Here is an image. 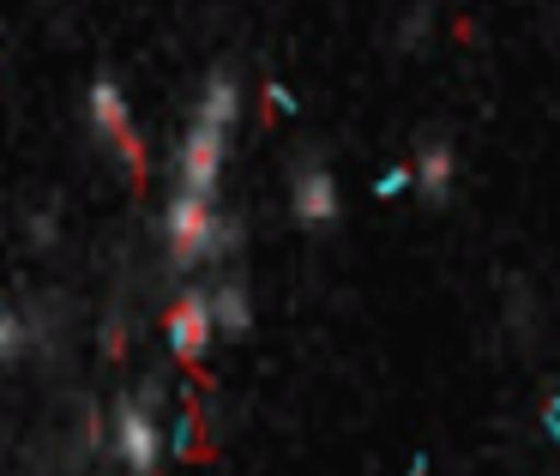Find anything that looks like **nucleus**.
I'll list each match as a JSON object with an SVG mask.
<instances>
[{"label": "nucleus", "mask_w": 560, "mask_h": 476, "mask_svg": "<svg viewBox=\"0 0 560 476\" xmlns=\"http://www.w3.org/2000/svg\"><path fill=\"white\" fill-rule=\"evenodd\" d=\"M163 242H170V266L187 271V266H199V259L223 254V247L235 242V223H223L218 211H211V199L175 187L170 206H163Z\"/></svg>", "instance_id": "nucleus-1"}, {"label": "nucleus", "mask_w": 560, "mask_h": 476, "mask_svg": "<svg viewBox=\"0 0 560 476\" xmlns=\"http://www.w3.org/2000/svg\"><path fill=\"white\" fill-rule=\"evenodd\" d=\"M109 440H115V458L127 464L133 476H158L163 458V428H158V392H127L109 416Z\"/></svg>", "instance_id": "nucleus-2"}, {"label": "nucleus", "mask_w": 560, "mask_h": 476, "mask_svg": "<svg viewBox=\"0 0 560 476\" xmlns=\"http://www.w3.org/2000/svg\"><path fill=\"white\" fill-rule=\"evenodd\" d=\"M223 151H230V133H223V127H206V121L187 127L182 151H175V182H182V194H199V199L218 194Z\"/></svg>", "instance_id": "nucleus-3"}, {"label": "nucleus", "mask_w": 560, "mask_h": 476, "mask_svg": "<svg viewBox=\"0 0 560 476\" xmlns=\"http://www.w3.org/2000/svg\"><path fill=\"white\" fill-rule=\"evenodd\" d=\"M91 127H97V133L109 139L115 151H121L133 187L145 182V146H139L133 115H127V97H121V85H115V79H97V85H91Z\"/></svg>", "instance_id": "nucleus-4"}, {"label": "nucleus", "mask_w": 560, "mask_h": 476, "mask_svg": "<svg viewBox=\"0 0 560 476\" xmlns=\"http://www.w3.org/2000/svg\"><path fill=\"white\" fill-rule=\"evenodd\" d=\"M163 332H170V350L182 356L187 368L206 362V344L218 338V320H211V295L206 290H187L182 302L163 314Z\"/></svg>", "instance_id": "nucleus-5"}, {"label": "nucleus", "mask_w": 560, "mask_h": 476, "mask_svg": "<svg viewBox=\"0 0 560 476\" xmlns=\"http://www.w3.org/2000/svg\"><path fill=\"white\" fill-rule=\"evenodd\" d=\"M452 175H458V158H452V139H440V133H428V139H416V158H410V187L422 199H446L452 194Z\"/></svg>", "instance_id": "nucleus-6"}, {"label": "nucleus", "mask_w": 560, "mask_h": 476, "mask_svg": "<svg viewBox=\"0 0 560 476\" xmlns=\"http://www.w3.org/2000/svg\"><path fill=\"white\" fill-rule=\"evenodd\" d=\"M290 211H295V223H307V230L338 223V182H331L319 163H307V170L295 175V187H290Z\"/></svg>", "instance_id": "nucleus-7"}, {"label": "nucleus", "mask_w": 560, "mask_h": 476, "mask_svg": "<svg viewBox=\"0 0 560 476\" xmlns=\"http://www.w3.org/2000/svg\"><path fill=\"white\" fill-rule=\"evenodd\" d=\"M235 115H242V91H235V79H230V73H211L206 91H199V115H194V121L223 127V133H230Z\"/></svg>", "instance_id": "nucleus-8"}, {"label": "nucleus", "mask_w": 560, "mask_h": 476, "mask_svg": "<svg viewBox=\"0 0 560 476\" xmlns=\"http://www.w3.org/2000/svg\"><path fill=\"white\" fill-rule=\"evenodd\" d=\"M211 320H218V332H230V338H242V332L254 326V307H247L242 283H218V290H211Z\"/></svg>", "instance_id": "nucleus-9"}, {"label": "nucleus", "mask_w": 560, "mask_h": 476, "mask_svg": "<svg viewBox=\"0 0 560 476\" xmlns=\"http://www.w3.org/2000/svg\"><path fill=\"white\" fill-rule=\"evenodd\" d=\"M31 338H37V332H31V320H19V314H7V307H0V362H19Z\"/></svg>", "instance_id": "nucleus-10"}, {"label": "nucleus", "mask_w": 560, "mask_h": 476, "mask_svg": "<svg viewBox=\"0 0 560 476\" xmlns=\"http://www.w3.org/2000/svg\"><path fill=\"white\" fill-rule=\"evenodd\" d=\"M175 452H182V458H199V416L194 410L175 422Z\"/></svg>", "instance_id": "nucleus-11"}, {"label": "nucleus", "mask_w": 560, "mask_h": 476, "mask_svg": "<svg viewBox=\"0 0 560 476\" xmlns=\"http://www.w3.org/2000/svg\"><path fill=\"white\" fill-rule=\"evenodd\" d=\"M103 350H109V356H121V350H127V338H121V326H109V332H103Z\"/></svg>", "instance_id": "nucleus-12"}]
</instances>
